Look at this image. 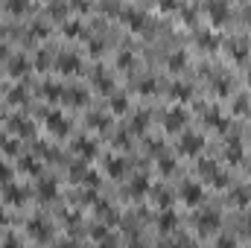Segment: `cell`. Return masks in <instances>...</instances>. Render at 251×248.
<instances>
[{
	"instance_id": "4",
	"label": "cell",
	"mask_w": 251,
	"mask_h": 248,
	"mask_svg": "<svg viewBox=\"0 0 251 248\" xmlns=\"http://www.w3.org/2000/svg\"><path fill=\"white\" fill-rule=\"evenodd\" d=\"M208 12H211V18H213L216 23L228 18V6H225V3H211V6H208Z\"/></svg>"
},
{
	"instance_id": "9",
	"label": "cell",
	"mask_w": 251,
	"mask_h": 248,
	"mask_svg": "<svg viewBox=\"0 0 251 248\" xmlns=\"http://www.w3.org/2000/svg\"><path fill=\"white\" fill-rule=\"evenodd\" d=\"M23 70H26V58H23V56H15V58H12V73L20 76Z\"/></svg>"
},
{
	"instance_id": "7",
	"label": "cell",
	"mask_w": 251,
	"mask_h": 248,
	"mask_svg": "<svg viewBox=\"0 0 251 248\" xmlns=\"http://www.w3.org/2000/svg\"><path fill=\"white\" fill-rule=\"evenodd\" d=\"M47 123H50V129H53V132H58V134H64V132H67V123L61 120V114H50V120H47Z\"/></svg>"
},
{
	"instance_id": "12",
	"label": "cell",
	"mask_w": 251,
	"mask_h": 248,
	"mask_svg": "<svg viewBox=\"0 0 251 248\" xmlns=\"http://www.w3.org/2000/svg\"><path fill=\"white\" fill-rule=\"evenodd\" d=\"M67 99H70V102H85V94H82L79 88H70V91H67Z\"/></svg>"
},
{
	"instance_id": "3",
	"label": "cell",
	"mask_w": 251,
	"mask_h": 248,
	"mask_svg": "<svg viewBox=\"0 0 251 248\" xmlns=\"http://www.w3.org/2000/svg\"><path fill=\"white\" fill-rule=\"evenodd\" d=\"M181 196H184V202H187V205H196V202L202 199V187H199V184H193V181H187V184H184V190H181Z\"/></svg>"
},
{
	"instance_id": "13",
	"label": "cell",
	"mask_w": 251,
	"mask_h": 248,
	"mask_svg": "<svg viewBox=\"0 0 251 248\" xmlns=\"http://www.w3.org/2000/svg\"><path fill=\"white\" fill-rule=\"evenodd\" d=\"M132 193H135V196L146 193V178H135V184H132Z\"/></svg>"
},
{
	"instance_id": "2",
	"label": "cell",
	"mask_w": 251,
	"mask_h": 248,
	"mask_svg": "<svg viewBox=\"0 0 251 248\" xmlns=\"http://www.w3.org/2000/svg\"><path fill=\"white\" fill-rule=\"evenodd\" d=\"M178 146H181V152H184V155H193V152H199V149H202V137H199V134H184Z\"/></svg>"
},
{
	"instance_id": "5",
	"label": "cell",
	"mask_w": 251,
	"mask_h": 248,
	"mask_svg": "<svg viewBox=\"0 0 251 248\" xmlns=\"http://www.w3.org/2000/svg\"><path fill=\"white\" fill-rule=\"evenodd\" d=\"M181 126H184V111H181V108L170 111V114H167V129H181Z\"/></svg>"
},
{
	"instance_id": "6",
	"label": "cell",
	"mask_w": 251,
	"mask_h": 248,
	"mask_svg": "<svg viewBox=\"0 0 251 248\" xmlns=\"http://www.w3.org/2000/svg\"><path fill=\"white\" fill-rule=\"evenodd\" d=\"M58 64H61V70H67V73H73V70L79 67V58H76V56H70V53H64V56L58 58Z\"/></svg>"
},
{
	"instance_id": "11",
	"label": "cell",
	"mask_w": 251,
	"mask_h": 248,
	"mask_svg": "<svg viewBox=\"0 0 251 248\" xmlns=\"http://www.w3.org/2000/svg\"><path fill=\"white\" fill-rule=\"evenodd\" d=\"M173 96H175V99H187V96H190V88H187V85H175V88H173Z\"/></svg>"
},
{
	"instance_id": "17",
	"label": "cell",
	"mask_w": 251,
	"mask_h": 248,
	"mask_svg": "<svg viewBox=\"0 0 251 248\" xmlns=\"http://www.w3.org/2000/svg\"><path fill=\"white\" fill-rule=\"evenodd\" d=\"M184 64V53H175V56H170V67H181Z\"/></svg>"
},
{
	"instance_id": "15",
	"label": "cell",
	"mask_w": 251,
	"mask_h": 248,
	"mask_svg": "<svg viewBox=\"0 0 251 248\" xmlns=\"http://www.w3.org/2000/svg\"><path fill=\"white\" fill-rule=\"evenodd\" d=\"M111 108H114L117 114H120V111H126V99H123V96H114V99H111Z\"/></svg>"
},
{
	"instance_id": "18",
	"label": "cell",
	"mask_w": 251,
	"mask_h": 248,
	"mask_svg": "<svg viewBox=\"0 0 251 248\" xmlns=\"http://www.w3.org/2000/svg\"><path fill=\"white\" fill-rule=\"evenodd\" d=\"M50 12H53V15H64V6H61V3H53Z\"/></svg>"
},
{
	"instance_id": "8",
	"label": "cell",
	"mask_w": 251,
	"mask_h": 248,
	"mask_svg": "<svg viewBox=\"0 0 251 248\" xmlns=\"http://www.w3.org/2000/svg\"><path fill=\"white\" fill-rule=\"evenodd\" d=\"M158 225H161V231H170V228H175V213H173V210H164Z\"/></svg>"
},
{
	"instance_id": "1",
	"label": "cell",
	"mask_w": 251,
	"mask_h": 248,
	"mask_svg": "<svg viewBox=\"0 0 251 248\" xmlns=\"http://www.w3.org/2000/svg\"><path fill=\"white\" fill-rule=\"evenodd\" d=\"M196 225H199V231L211 234V231H216V228H219V213H216V210H205V213H199Z\"/></svg>"
},
{
	"instance_id": "10",
	"label": "cell",
	"mask_w": 251,
	"mask_h": 248,
	"mask_svg": "<svg viewBox=\"0 0 251 248\" xmlns=\"http://www.w3.org/2000/svg\"><path fill=\"white\" fill-rule=\"evenodd\" d=\"M231 199H234V205H249L251 193H249V190H234V196H231Z\"/></svg>"
},
{
	"instance_id": "16",
	"label": "cell",
	"mask_w": 251,
	"mask_h": 248,
	"mask_svg": "<svg viewBox=\"0 0 251 248\" xmlns=\"http://www.w3.org/2000/svg\"><path fill=\"white\" fill-rule=\"evenodd\" d=\"M6 9H12V12H23L26 3H23V0H12V3H6Z\"/></svg>"
},
{
	"instance_id": "20",
	"label": "cell",
	"mask_w": 251,
	"mask_h": 248,
	"mask_svg": "<svg viewBox=\"0 0 251 248\" xmlns=\"http://www.w3.org/2000/svg\"><path fill=\"white\" fill-rule=\"evenodd\" d=\"M219 246H222V248H234V240H222Z\"/></svg>"
},
{
	"instance_id": "21",
	"label": "cell",
	"mask_w": 251,
	"mask_h": 248,
	"mask_svg": "<svg viewBox=\"0 0 251 248\" xmlns=\"http://www.w3.org/2000/svg\"><path fill=\"white\" fill-rule=\"evenodd\" d=\"M3 56H6V47H3V44H0V58H3Z\"/></svg>"
},
{
	"instance_id": "14",
	"label": "cell",
	"mask_w": 251,
	"mask_h": 248,
	"mask_svg": "<svg viewBox=\"0 0 251 248\" xmlns=\"http://www.w3.org/2000/svg\"><path fill=\"white\" fill-rule=\"evenodd\" d=\"M44 94L53 99V96H58V94H61V88H58V85H53V82H47V85H44Z\"/></svg>"
},
{
	"instance_id": "19",
	"label": "cell",
	"mask_w": 251,
	"mask_h": 248,
	"mask_svg": "<svg viewBox=\"0 0 251 248\" xmlns=\"http://www.w3.org/2000/svg\"><path fill=\"white\" fill-rule=\"evenodd\" d=\"M6 178H9V167H3V164H0V181H6Z\"/></svg>"
}]
</instances>
